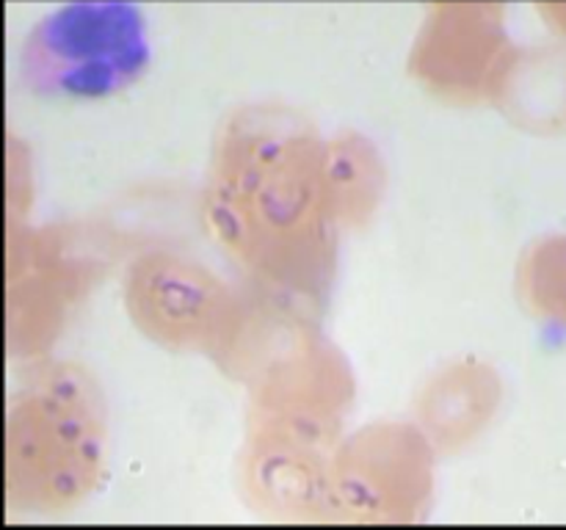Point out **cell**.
<instances>
[{
	"label": "cell",
	"instance_id": "6da1fadb",
	"mask_svg": "<svg viewBox=\"0 0 566 530\" xmlns=\"http://www.w3.org/2000/svg\"><path fill=\"white\" fill-rule=\"evenodd\" d=\"M153 47L142 6L81 0L44 14L20 50V77L42 97L103 99L147 72Z\"/></svg>",
	"mask_w": 566,
	"mask_h": 530
}]
</instances>
